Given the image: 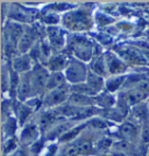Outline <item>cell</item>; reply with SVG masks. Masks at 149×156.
<instances>
[{
	"instance_id": "6da1fadb",
	"label": "cell",
	"mask_w": 149,
	"mask_h": 156,
	"mask_svg": "<svg viewBox=\"0 0 149 156\" xmlns=\"http://www.w3.org/2000/svg\"><path fill=\"white\" fill-rule=\"evenodd\" d=\"M94 11L86 6H77L71 11L61 15V26L65 30L72 33L90 32L96 26L94 23Z\"/></svg>"
},
{
	"instance_id": "7a4b0ae2",
	"label": "cell",
	"mask_w": 149,
	"mask_h": 156,
	"mask_svg": "<svg viewBox=\"0 0 149 156\" xmlns=\"http://www.w3.org/2000/svg\"><path fill=\"white\" fill-rule=\"evenodd\" d=\"M97 50V47L93 44V42L89 37L82 35H73L69 36V42L65 52L70 57L89 64L96 55Z\"/></svg>"
},
{
	"instance_id": "3957f363",
	"label": "cell",
	"mask_w": 149,
	"mask_h": 156,
	"mask_svg": "<svg viewBox=\"0 0 149 156\" xmlns=\"http://www.w3.org/2000/svg\"><path fill=\"white\" fill-rule=\"evenodd\" d=\"M70 94H71V85L70 84H65L57 89L47 91L44 96L42 97V108L55 110L57 107H61L68 103Z\"/></svg>"
},
{
	"instance_id": "277c9868",
	"label": "cell",
	"mask_w": 149,
	"mask_h": 156,
	"mask_svg": "<svg viewBox=\"0 0 149 156\" xmlns=\"http://www.w3.org/2000/svg\"><path fill=\"white\" fill-rule=\"evenodd\" d=\"M44 37L50 44L54 52H65L69 42V36L61 25L45 27Z\"/></svg>"
},
{
	"instance_id": "5b68a950",
	"label": "cell",
	"mask_w": 149,
	"mask_h": 156,
	"mask_svg": "<svg viewBox=\"0 0 149 156\" xmlns=\"http://www.w3.org/2000/svg\"><path fill=\"white\" fill-rule=\"evenodd\" d=\"M89 71H90L89 64L71 57L70 62H69V65L66 66V69L64 71L68 84L77 85L80 84V83H85L87 75H89Z\"/></svg>"
},
{
	"instance_id": "8992f818",
	"label": "cell",
	"mask_w": 149,
	"mask_h": 156,
	"mask_svg": "<svg viewBox=\"0 0 149 156\" xmlns=\"http://www.w3.org/2000/svg\"><path fill=\"white\" fill-rule=\"evenodd\" d=\"M16 137L19 140L20 146L25 147V148H28L33 143H35L36 141H39L40 139L43 137L42 132L35 120V117L33 118L30 121H28L26 125L20 127Z\"/></svg>"
},
{
	"instance_id": "52a82bcc",
	"label": "cell",
	"mask_w": 149,
	"mask_h": 156,
	"mask_svg": "<svg viewBox=\"0 0 149 156\" xmlns=\"http://www.w3.org/2000/svg\"><path fill=\"white\" fill-rule=\"evenodd\" d=\"M140 132H141V125L132 120L130 118H127L123 122L118 125L117 129L112 136L114 139H121L133 143H139Z\"/></svg>"
},
{
	"instance_id": "ba28073f",
	"label": "cell",
	"mask_w": 149,
	"mask_h": 156,
	"mask_svg": "<svg viewBox=\"0 0 149 156\" xmlns=\"http://www.w3.org/2000/svg\"><path fill=\"white\" fill-rule=\"evenodd\" d=\"M49 70L44 64L36 63L34 69L30 71V79H32L33 93L34 97L42 98L47 92V80L49 76Z\"/></svg>"
},
{
	"instance_id": "9c48e42d",
	"label": "cell",
	"mask_w": 149,
	"mask_h": 156,
	"mask_svg": "<svg viewBox=\"0 0 149 156\" xmlns=\"http://www.w3.org/2000/svg\"><path fill=\"white\" fill-rule=\"evenodd\" d=\"M105 59L107 64V70L110 76L114 75H125L127 73L129 65L123 61L114 50H107L105 51Z\"/></svg>"
},
{
	"instance_id": "30bf717a",
	"label": "cell",
	"mask_w": 149,
	"mask_h": 156,
	"mask_svg": "<svg viewBox=\"0 0 149 156\" xmlns=\"http://www.w3.org/2000/svg\"><path fill=\"white\" fill-rule=\"evenodd\" d=\"M9 64L14 72L23 75L32 71L36 63L34 62V59L30 57L29 54H19L9 61Z\"/></svg>"
},
{
	"instance_id": "8fae6325",
	"label": "cell",
	"mask_w": 149,
	"mask_h": 156,
	"mask_svg": "<svg viewBox=\"0 0 149 156\" xmlns=\"http://www.w3.org/2000/svg\"><path fill=\"white\" fill-rule=\"evenodd\" d=\"M70 58L71 57L66 52H54L44 65L49 72H64L69 65Z\"/></svg>"
},
{
	"instance_id": "7c38bea8",
	"label": "cell",
	"mask_w": 149,
	"mask_h": 156,
	"mask_svg": "<svg viewBox=\"0 0 149 156\" xmlns=\"http://www.w3.org/2000/svg\"><path fill=\"white\" fill-rule=\"evenodd\" d=\"M89 69H90V71L94 72L96 75L101 76V77L104 78H107L110 76L108 75V70H107V64H106L104 52L97 50L92 61L89 63Z\"/></svg>"
},
{
	"instance_id": "4fadbf2b",
	"label": "cell",
	"mask_w": 149,
	"mask_h": 156,
	"mask_svg": "<svg viewBox=\"0 0 149 156\" xmlns=\"http://www.w3.org/2000/svg\"><path fill=\"white\" fill-rule=\"evenodd\" d=\"M128 118L136 121L137 124H140L141 126L143 124L149 122V108L148 105H147V101H142L140 104L130 107Z\"/></svg>"
},
{
	"instance_id": "5bb4252c",
	"label": "cell",
	"mask_w": 149,
	"mask_h": 156,
	"mask_svg": "<svg viewBox=\"0 0 149 156\" xmlns=\"http://www.w3.org/2000/svg\"><path fill=\"white\" fill-rule=\"evenodd\" d=\"M127 75H114V76H108L105 80V91L113 93V94H118L122 91L123 85L126 83L127 79Z\"/></svg>"
},
{
	"instance_id": "9a60e30c",
	"label": "cell",
	"mask_w": 149,
	"mask_h": 156,
	"mask_svg": "<svg viewBox=\"0 0 149 156\" xmlns=\"http://www.w3.org/2000/svg\"><path fill=\"white\" fill-rule=\"evenodd\" d=\"M68 104L78 107V108L92 107V106H96V97H90V96L82 94V93L71 92L69 100H68Z\"/></svg>"
},
{
	"instance_id": "2e32d148",
	"label": "cell",
	"mask_w": 149,
	"mask_h": 156,
	"mask_svg": "<svg viewBox=\"0 0 149 156\" xmlns=\"http://www.w3.org/2000/svg\"><path fill=\"white\" fill-rule=\"evenodd\" d=\"M105 80H106V78L101 77V76H98L94 72L89 71V75H87V78H86L85 83L89 85L92 89V91L98 96L99 93L105 91Z\"/></svg>"
},
{
	"instance_id": "e0dca14e",
	"label": "cell",
	"mask_w": 149,
	"mask_h": 156,
	"mask_svg": "<svg viewBox=\"0 0 149 156\" xmlns=\"http://www.w3.org/2000/svg\"><path fill=\"white\" fill-rule=\"evenodd\" d=\"M94 23L98 28L100 29H107L108 27L113 26L117 23L118 19L112 16V15H108V14L104 13L101 11H94Z\"/></svg>"
},
{
	"instance_id": "ac0fdd59",
	"label": "cell",
	"mask_w": 149,
	"mask_h": 156,
	"mask_svg": "<svg viewBox=\"0 0 149 156\" xmlns=\"http://www.w3.org/2000/svg\"><path fill=\"white\" fill-rule=\"evenodd\" d=\"M68 84L64 72H50L47 80V91L57 89L59 86Z\"/></svg>"
},
{
	"instance_id": "d6986e66",
	"label": "cell",
	"mask_w": 149,
	"mask_h": 156,
	"mask_svg": "<svg viewBox=\"0 0 149 156\" xmlns=\"http://www.w3.org/2000/svg\"><path fill=\"white\" fill-rule=\"evenodd\" d=\"M56 156H80V153L73 142L64 143V144L59 143V149H57Z\"/></svg>"
},
{
	"instance_id": "ffe728a7",
	"label": "cell",
	"mask_w": 149,
	"mask_h": 156,
	"mask_svg": "<svg viewBox=\"0 0 149 156\" xmlns=\"http://www.w3.org/2000/svg\"><path fill=\"white\" fill-rule=\"evenodd\" d=\"M20 147L18 137H9L2 141V155H11Z\"/></svg>"
},
{
	"instance_id": "44dd1931",
	"label": "cell",
	"mask_w": 149,
	"mask_h": 156,
	"mask_svg": "<svg viewBox=\"0 0 149 156\" xmlns=\"http://www.w3.org/2000/svg\"><path fill=\"white\" fill-rule=\"evenodd\" d=\"M139 144H142V146H149V122L143 124L142 126H141Z\"/></svg>"
},
{
	"instance_id": "7402d4cb",
	"label": "cell",
	"mask_w": 149,
	"mask_h": 156,
	"mask_svg": "<svg viewBox=\"0 0 149 156\" xmlns=\"http://www.w3.org/2000/svg\"><path fill=\"white\" fill-rule=\"evenodd\" d=\"M115 26L118 27V29L120 30V33H130L132 30L135 29V26H134L132 22L126 21V20H121V21L118 20Z\"/></svg>"
},
{
	"instance_id": "603a6c76",
	"label": "cell",
	"mask_w": 149,
	"mask_h": 156,
	"mask_svg": "<svg viewBox=\"0 0 149 156\" xmlns=\"http://www.w3.org/2000/svg\"><path fill=\"white\" fill-rule=\"evenodd\" d=\"M8 156H30V155H29V153H28V149H27V148L20 146L18 149L15 150V151H13L11 155H8Z\"/></svg>"
},
{
	"instance_id": "cb8c5ba5",
	"label": "cell",
	"mask_w": 149,
	"mask_h": 156,
	"mask_svg": "<svg viewBox=\"0 0 149 156\" xmlns=\"http://www.w3.org/2000/svg\"><path fill=\"white\" fill-rule=\"evenodd\" d=\"M107 156H127L126 154H123V153H121V151H118V150H114V149H112L107 154Z\"/></svg>"
},
{
	"instance_id": "d4e9b609",
	"label": "cell",
	"mask_w": 149,
	"mask_h": 156,
	"mask_svg": "<svg viewBox=\"0 0 149 156\" xmlns=\"http://www.w3.org/2000/svg\"><path fill=\"white\" fill-rule=\"evenodd\" d=\"M92 156H107V155H105V154H96V155H92Z\"/></svg>"
},
{
	"instance_id": "484cf974",
	"label": "cell",
	"mask_w": 149,
	"mask_h": 156,
	"mask_svg": "<svg viewBox=\"0 0 149 156\" xmlns=\"http://www.w3.org/2000/svg\"><path fill=\"white\" fill-rule=\"evenodd\" d=\"M146 101H147V105H148V108H149V98L147 99V100H146Z\"/></svg>"
},
{
	"instance_id": "4316f807",
	"label": "cell",
	"mask_w": 149,
	"mask_h": 156,
	"mask_svg": "<svg viewBox=\"0 0 149 156\" xmlns=\"http://www.w3.org/2000/svg\"><path fill=\"white\" fill-rule=\"evenodd\" d=\"M147 156H149V147H148V151H147Z\"/></svg>"
}]
</instances>
